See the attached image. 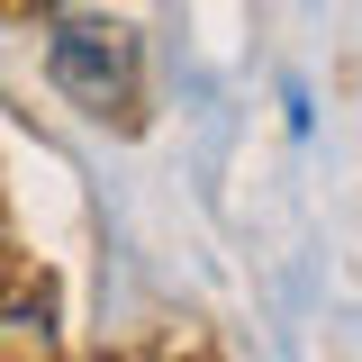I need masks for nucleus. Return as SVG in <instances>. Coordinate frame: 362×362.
I'll return each mask as SVG.
<instances>
[{"mask_svg": "<svg viewBox=\"0 0 362 362\" xmlns=\"http://www.w3.org/2000/svg\"><path fill=\"white\" fill-rule=\"evenodd\" d=\"M45 64H54V90H73L82 109H100V118H109V109H127L136 54H127V37H118V28H64Z\"/></svg>", "mask_w": 362, "mask_h": 362, "instance_id": "f257e3e1", "label": "nucleus"}]
</instances>
